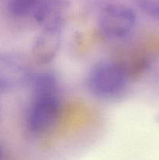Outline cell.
<instances>
[{
    "mask_svg": "<svg viewBox=\"0 0 159 160\" xmlns=\"http://www.w3.org/2000/svg\"><path fill=\"white\" fill-rule=\"evenodd\" d=\"M62 32L41 31L32 45V57L40 65H46L55 58L60 49Z\"/></svg>",
    "mask_w": 159,
    "mask_h": 160,
    "instance_id": "cell-6",
    "label": "cell"
},
{
    "mask_svg": "<svg viewBox=\"0 0 159 160\" xmlns=\"http://www.w3.org/2000/svg\"><path fill=\"white\" fill-rule=\"evenodd\" d=\"M137 14L129 6L109 5L102 9L98 18V28L103 36L111 41H123L133 33Z\"/></svg>",
    "mask_w": 159,
    "mask_h": 160,
    "instance_id": "cell-3",
    "label": "cell"
},
{
    "mask_svg": "<svg viewBox=\"0 0 159 160\" xmlns=\"http://www.w3.org/2000/svg\"><path fill=\"white\" fill-rule=\"evenodd\" d=\"M61 110L59 91L33 94L26 124L28 131L34 134H41L54 127Z\"/></svg>",
    "mask_w": 159,
    "mask_h": 160,
    "instance_id": "cell-2",
    "label": "cell"
},
{
    "mask_svg": "<svg viewBox=\"0 0 159 160\" xmlns=\"http://www.w3.org/2000/svg\"><path fill=\"white\" fill-rule=\"evenodd\" d=\"M32 73L23 55L17 52H0V93L13 92L28 84Z\"/></svg>",
    "mask_w": 159,
    "mask_h": 160,
    "instance_id": "cell-4",
    "label": "cell"
},
{
    "mask_svg": "<svg viewBox=\"0 0 159 160\" xmlns=\"http://www.w3.org/2000/svg\"><path fill=\"white\" fill-rule=\"evenodd\" d=\"M42 0H9L8 9L12 17L17 18L32 15Z\"/></svg>",
    "mask_w": 159,
    "mask_h": 160,
    "instance_id": "cell-7",
    "label": "cell"
},
{
    "mask_svg": "<svg viewBox=\"0 0 159 160\" xmlns=\"http://www.w3.org/2000/svg\"><path fill=\"white\" fill-rule=\"evenodd\" d=\"M140 7L151 17L159 18V0H137Z\"/></svg>",
    "mask_w": 159,
    "mask_h": 160,
    "instance_id": "cell-8",
    "label": "cell"
},
{
    "mask_svg": "<svg viewBox=\"0 0 159 160\" xmlns=\"http://www.w3.org/2000/svg\"><path fill=\"white\" fill-rule=\"evenodd\" d=\"M2 153H3V148H2V147L1 145H0V157H1V156H2Z\"/></svg>",
    "mask_w": 159,
    "mask_h": 160,
    "instance_id": "cell-9",
    "label": "cell"
},
{
    "mask_svg": "<svg viewBox=\"0 0 159 160\" xmlns=\"http://www.w3.org/2000/svg\"><path fill=\"white\" fill-rule=\"evenodd\" d=\"M41 31L62 32L68 17V7L64 0H42L32 14Z\"/></svg>",
    "mask_w": 159,
    "mask_h": 160,
    "instance_id": "cell-5",
    "label": "cell"
},
{
    "mask_svg": "<svg viewBox=\"0 0 159 160\" xmlns=\"http://www.w3.org/2000/svg\"><path fill=\"white\" fill-rule=\"evenodd\" d=\"M90 93L105 101L117 100L124 95L129 85L127 73L112 61H100L91 67L87 78Z\"/></svg>",
    "mask_w": 159,
    "mask_h": 160,
    "instance_id": "cell-1",
    "label": "cell"
},
{
    "mask_svg": "<svg viewBox=\"0 0 159 160\" xmlns=\"http://www.w3.org/2000/svg\"><path fill=\"white\" fill-rule=\"evenodd\" d=\"M0 117H1V108H0Z\"/></svg>",
    "mask_w": 159,
    "mask_h": 160,
    "instance_id": "cell-10",
    "label": "cell"
}]
</instances>
